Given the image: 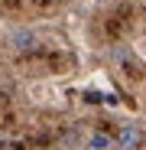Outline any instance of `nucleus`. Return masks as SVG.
<instances>
[{"label": "nucleus", "mask_w": 146, "mask_h": 150, "mask_svg": "<svg viewBox=\"0 0 146 150\" xmlns=\"http://www.w3.org/2000/svg\"><path fill=\"white\" fill-rule=\"evenodd\" d=\"M143 147V127L140 124H120L114 134V150H140Z\"/></svg>", "instance_id": "obj_1"}, {"label": "nucleus", "mask_w": 146, "mask_h": 150, "mask_svg": "<svg viewBox=\"0 0 146 150\" xmlns=\"http://www.w3.org/2000/svg\"><path fill=\"white\" fill-rule=\"evenodd\" d=\"M85 147H88V150H114V134H107V131H91L88 140H85Z\"/></svg>", "instance_id": "obj_3"}, {"label": "nucleus", "mask_w": 146, "mask_h": 150, "mask_svg": "<svg viewBox=\"0 0 146 150\" xmlns=\"http://www.w3.org/2000/svg\"><path fill=\"white\" fill-rule=\"evenodd\" d=\"M7 42H10L13 52H33V49L39 46V36H36V30H29V26H16V30H10Z\"/></svg>", "instance_id": "obj_2"}]
</instances>
